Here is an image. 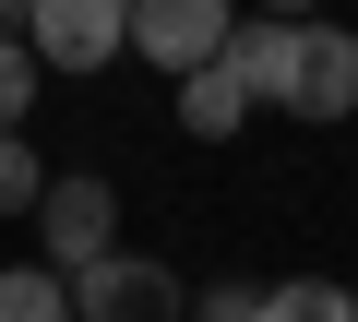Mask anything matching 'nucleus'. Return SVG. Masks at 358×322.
<instances>
[{
    "instance_id": "obj_1",
    "label": "nucleus",
    "mask_w": 358,
    "mask_h": 322,
    "mask_svg": "<svg viewBox=\"0 0 358 322\" xmlns=\"http://www.w3.org/2000/svg\"><path fill=\"white\" fill-rule=\"evenodd\" d=\"M263 108H287V119H310V131L358 119V24H322V13H287V60H275Z\"/></svg>"
},
{
    "instance_id": "obj_2",
    "label": "nucleus",
    "mask_w": 358,
    "mask_h": 322,
    "mask_svg": "<svg viewBox=\"0 0 358 322\" xmlns=\"http://www.w3.org/2000/svg\"><path fill=\"white\" fill-rule=\"evenodd\" d=\"M24 48L36 72H108L131 48V0H24Z\"/></svg>"
},
{
    "instance_id": "obj_3",
    "label": "nucleus",
    "mask_w": 358,
    "mask_h": 322,
    "mask_svg": "<svg viewBox=\"0 0 358 322\" xmlns=\"http://www.w3.org/2000/svg\"><path fill=\"white\" fill-rule=\"evenodd\" d=\"M36 239H48V251H36L48 275H84L96 251H120V191H108L96 168L48 180V191H36Z\"/></svg>"
},
{
    "instance_id": "obj_4",
    "label": "nucleus",
    "mask_w": 358,
    "mask_h": 322,
    "mask_svg": "<svg viewBox=\"0 0 358 322\" xmlns=\"http://www.w3.org/2000/svg\"><path fill=\"white\" fill-rule=\"evenodd\" d=\"M60 286H72V322H179V275L155 251H96Z\"/></svg>"
},
{
    "instance_id": "obj_5",
    "label": "nucleus",
    "mask_w": 358,
    "mask_h": 322,
    "mask_svg": "<svg viewBox=\"0 0 358 322\" xmlns=\"http://www.w3.org/2000/svg\"><path fill=\"white\" fill-rule=\"evenodd\" d=\"M227 24H239V0H131V48H143L155 72L215 60V48H227Z\"/></svg>"
},
{
    "instance_id": "obj_6",
    "label": "nucleus",
    "mask_w": 358,
    "mask_h": 322,
    "mask_svg": "<svg viewBox=\"0 0 358 322\" xmlns=\"http://www.w3.org/2000/svg\"><path fill=\"white\" fill-rule=\"evenodd\" d=\"M263 96H251V72L215 48V60H192V72H179V131H192V143H239V119H251Z\"/></svg>"
},
{
    "instance_id": "obj_7",
    "label": "nucleus",
    "mask_w": 358,
    "mask_h": 322,
    "mask_svg": "<svg viewBox=\"0 0 358 322\" xmlns=\"http://www.w3.org/2000/svg\"><path fill=\"white\" fill-rule=\"evenodd\" d=\"M251 322H346V286L334 275H275V286H251Z\"/></svg>"
},
{
    "instance_id": "obj_8",
    "label": "nucleus",
    "mask_w": 358,
    "mask_h": 322,
    "mask_svg": "<svg viewBox=\"0 0 358 322\" xmlns=\"http://www.w3.org/2000/svg\"><path fill=\"white\" fill-rule=\"evenodd\" d=\"M0 322H72V286L48 263H0Z\"/></svg>"
},
{
    "instance_id": "obj_9",
    "label": "nucleus",
    "mask_w": 358,
    "mask_h": 322,
    "mask_svg": "<svg viewBox=\"0 0 358 322\" xmlns=\"http://www.w3.org/2000/svg\"><path fill=\"white\" fill-rule=\"evenodd\" d=\"M36 191H48V155L24 131H0V215H36Z\"/></svg>"
},
{
    "instance_id": "obj_10",
    "label": "nucleus",
    "mask_w": 358,
    "mask_h": 322,
    "mask_svg": "<svg viewBox=\"0 0 358 322\" xmlns=\"http://www.w3.org/2000/svg\"><path fill=\"white\" fill-rule=\"evenodd\" d=\"M24 108H36V48L0 36V131H24Z\"/></svg>"
},
{
    "instance_id": "obj_11",
    "label": "nucleus",
    "mask_w": 358,
    "mask_h": 322,
    "mask_svg": "<svg viewBox=\"0 0 358 322\" xmlns=\"http://www.w3.org/2000/svg\"><path fill=\"white\" fill-rule=\"evenodd\" d=\"M192 322H251V286H239V275H227V286H203V298H192Z\"/></svg>"
},
{
    "instance_id": "obj_12",
    "label": "nucleus",
    "mask_w": 358,
    "mask_h": 322,
    "mask_svg": "<svg viewBox=\"0 0 358 322\" xmlns=\"http://www.w3.org/2000/svg\"><path fill=\"white\" fill-rule=\"evenodd\" d=\"M263 13H322V0H263Z\"/></svg>"
},
{
    "instance_id": "obj_13",
    "label": "nucleus",
    "mask_w": 358,
    "mask_h": 322,
    "mask_svg": "<svg viewBox=\"0 0 358 322\" xmlns=\"http://www.w3.org/2000/svg\"><path fill=\"white\" fill-rule=\"evenodd\" d=\"M346 322H358V286H346Z\"/></svg>"
}]
</instances>
